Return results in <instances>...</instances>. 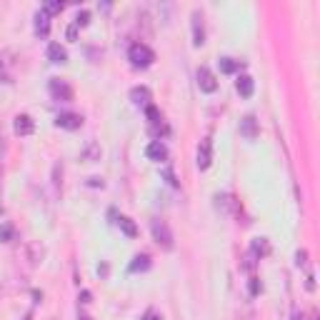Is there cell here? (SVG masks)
<instances>
[{
  "label": "cell",
  "instance_id": "cell-16",
  "mask_svg": "<svg viewBox=\"0 0 320 320\" xmlns=\"http://www.w3.org/2000/svg\"><path fill=\"white\" fill-rule=\"evenodd\" d=\"M150 270V258L148 255H135L130 263V273H146Z\"/></svg>",
  "mask_w": 320,
  "mask_h": 320
},
{
  "label": "cell",
  "instance_id": "cell-6",
  "mask_svg": "<svg viewBox=\"0 0 320 320\" xmlns=\"http://www.w3.org/2000/svg\"><path fill=\"white\" fill-rule=\"evenodd\" d=\"M55 125L63 128V130H78L83 125V115H78V113H60L55 118Z\"/></svg>",
  "mask_w": 320,
  "mask_h": 320
},
{
  "label": "cell",
  "instance_id": "cell-15",
  "mask_svg": "<svg viewBox=\"0 0 320 320\" xmlns=\"http://www.w3.org/2000/svg\"><path fill=\"white\" fill-rule=\"evenodd\" d=\"M118 225H120V230L128 235V238H138V225H135L128 215H120V218H118Z\"/></svg>",
  "mask_w": 320,
  "mask_h": 320
},
{
  "label": "cell",
  "instance_id": "cell-2",
  "mask_svg": "<svg viewBox=\"0 0 320 320\" xmlns=\"http://www.w3.org/2000/svg\"><path fill=\"white\" fill-rule=\"evenodd\" d=\"M153 238H155V243L158 245H163L165 250H170L173 248V233H170V228H168V223L165 220H153Z\"/></svg>",
  "mask_w": 320,
  "mask_h": 320
},
{
  "label": "cell",
  "instance_id": "cell-22",
  "mask_svg": "<svg viewBox=\"0 0 320 320\" xmlns=\"http://www.w3.org/2000/svg\"><path fill=\"white\" fill-rule=\"evenodd\" d=\"M88 23H90V13H88V10H80V13L75 15V25L83 28V25H88Z\"/></svg>",
  "mask_w": 320,
  "mask_h": 320
},
{
  "label": "cell",
  "instance_id": "cell-8",
  "mask_svg": "<svg viewBox=\"0 0 320 320\" xmlns=\"http://www.w3.org/2000/svg\"><path fill=\"white\" fill-rule=\"evenodd\" d=\"M13 130H15V135H33L35 133V123H33V118L30 115H18L15 118V123H13Z\"/></svg>",
  "mask_w": 320,
  "mask_h": 320
},
{
  "label": "cell",
  "instance_id": "cell-26",
  "mask_svg": "<svg viewBox=\"0 0 320 320\" xmlns=\"http://www.w3.org/2000/svg\"><path fill=\"white\" fill-rule=\"evenodd\" d=\"M143 320H163V315H160V313H155V310H148L146 315H143Z\"/></svg>",
  "mask_w": 320,
  "mask_h": 320
},
{
  "label": "cell",
  "instance_id": "cell-24",
  "mask_svg": "<svg viewBox=\"0 0 320 320\" xmlns=\"http://www.w3.org/2000/svg\"><path fill=\"white\" fill-rule=\"evenodd\" d=\"M163 178H165V180H168L173 188H178V178H175V173L170 170V168H163Z\"/></svg>",
  "mask_w": 320,
  "mask_h": 320
},
{
  "label": "cell",
  "instance_id": "cell-23",
  "mask_svg": "<svg viewBox=\"0 0 320 320\" xmlns=\"http://www.w3.org/2000/svg\"><path fill=\"white\" fill-rule=\"evenodd\" d=\"M248 290H250V295H258V293L263 290L260 280H258V278H250V283H248Z\"/></svg>",
  "mask_w": 320,
  "mask_h": 320
},
{
  "label": "cell",
  "instance_id": "cell-1",
  "mask_svg": "<svg viewBox=\"0 0 320 320\" xmlns=\"http://www.w3.org/2000/svg\"><path fill=\"white\" fill-rule=\"evenodd\" d=\"M128 60H130L133 68H148V65H153L155 53L148 48L146 43H135V45L128 50Z\"/></svg>",
  "mask_w": 320,
  "mask_h": 320
},
{
  "label": "cell",
  "instance_id": "cell-21",
  "mask_svg": "<svg viewBox=\"0 0 320 320\" xmlns=\"http://www.w3.org/2000/svg\"><path fill=\"white\" fill-rule=\"evenodd\" d=\"M43 10H45L48 15H55V13H60V10H63V3H58V0H50V3H45V5H43Z\"/></svg>",
  "mask_w": 320,
  "mask_h": 320
},
{
  "label": "cell",
  "instance_id": "cell-25",
  "mask_svg": "<svg viewBox=\"0 0 320 320\" xmlns=\"http://www.w3.org/2000/svg\"><path fill=\"white\" fill-rule=\"evenodd\" d=\"M305 258H308V253H305V250H298V253H295V263H298V268H300V265H305Z\"/></svg>",
  "mask_w": 320,
  "mask_h": 320
},
{
  "label": "cell",
  "instance_id": "cell-19",
  "mask_svg": "<svg viewBox=\"0 0 320 320\" xmlns=\"http://www.w3.org/2000/svg\"><path fill=\"white\" fill-rule=\"evenodd\" d=\"M146 118H148V123H150V128L163 123V115H160V110H158L155 105H148V108H146Z\"/></svg>",
  "mask_w": 320,
  "mask_h": 320
},
{
  "label": "cell",
  "instance_id": "cell-18",
  "mask_svg": "<svg viewBox=\"0 0 320 320\" xmlns=\"http://www.w3.org/2000/svg\"><path fill=\"white\" fill-rule=\"evenodd\" d=\"M268 250H270V248H268V240H265V238H255V240H253V245H250V253H253L255 258L265 255Z\"/></svg>",
  "mask_w": 320,
  "mask_h": 320
},
{
  "label": "cell",
  "instance_id": "cell-9",
  "mask_svg": "<svg viewBox=\"0 0 320 320\" xmlns=\"http://www.w3.org/2000/svg\"><path fill=\"white\" fill-rule=\"evenodd\" d=\"M150 98H153V93H150L146 85H135L133 90H130V100H133V105H143V108H148V105H150Z\"/></svg>",
  "mask_w": 320,
  "mask_h": 320
},
{
  "label": "cell",
  "instance_id": "cell-28",
  "mask_svg": "<svg viewBox=\"0 0 320 320\" xmlns=\"http://www.w3.org/2000/svg\"><path fill=\"white\" fill-rule=\"evenodd\" d=\"M88 185H93V188H103V178H90Z\"/></svg>",
  "mask_w": 320,
  "mask_h": 320
},
{
  "label": "cell",
  "instance_id": "cell-20",
  "mask_svg": "<svg viewBox=\"0 0 320 320\" xmlns=\"http://www.w3.org/2000/svg\"><path fill=\"white\" fill-rule=\"evenodd\" d=\"M13 235H15V230H13V225H10V223L0 225V240H3V243H10V240H13Z\"/></svg>",
  "mask_w": 320,
  "mask_h": 320
},
{
  "label": "cell",
  "instance_id": "cell-10",
  "mask_svg": "<svg viewBox=\"0 0 320 320\" xmlns=\"http://www.w3.org/2000/svg\"><path fill=\"white\" fill-rule=\"evenodd\" d=\"M205 43V30H203V15L195 10L193 13V45H203Z\"/></svg>",
  "mask_w": 320,
  "mask_h": 320
},
{
  "label": "cell",
  "instance_id": "cell-3",
  "mask_svg": "<svg viewBox=\"0 0 320 320\" xmlns=\"http://www.w3.org/2000/svg\"><path fill=\"white\" fill-rule=\"evenodd\" d=\"M48 90H50V95H53L55 100H63V103L73 100V88L68 85L65 80H60V78H53L50 85H48Z\"/></svg>",
  "mask_w": 320,
  "mask_h": 320
},
{
  "label": "cell",
  "instance_id": "cell-30",
  "mask_svg": "<svg viewBox=\"0 0 320 320\" xmlns=\"http://www.w3.org/2000/svg\"><path fill=\"white\" fill-rule=\"evenodd\" d=\"M295 320H300V318H295Z\"/></svg>",
  "mask_w": 320,
  "mask_h": 320
},
{
  "label": "cell",
  "instance_id": "cell-5",
  "mask_svg": "<svg viewBox=\"0 0 320 320\" xmlns=\"http://www.w3.org/2000/svg\"><path fill=\"white\" fill-rule=\"evenodd\" d=\"M198 85H200V90L203 93H215L218 90V78L208 70V68H198Z\"/></svg>",
  "mask_w": 320,
  "mask_h": 320
},
{
  "label": "cell",
  "instance_id": "cell-17",
  "mask_svg": "<svg viewBox=\"0 0 320 320\" xmlns=\"http://www.w3.org/2000/svg\"><path fill=\"white\" fill-rule=\"evenodd\" d=\"M218 63H220V73H225V75H233L240 70V63L233 58H220Z\"/></svg>",
  "mask_w": 320,
  "mask_h": 320
},
{
  "label": "cell",
  "instance_id": "cell-4",
  "mask_svg": "<svg viewBox=\"0 0 320 320\" xmlns=\"http://www.w3.org/2000/svg\"><path fill=\"white\" fill-rule=\"evenodd\" d=\"M198 168L200 170H208L210 168V163H213V143H210V138H205L200 140V146H198Z\"/></svg>",
  "mask_w": 320,
  "mask_h": 320
},
{
  "label": "cell",
  "instance_id": "cell-31",
  "mask_svg": "<svg viewBox=\"0 0 320 320\" xmlns=\"http://www.w3.org/2000/svg\"><path fill=\"white\" fill-rule=\"evenodd\" d=\"M83 320H85V318H83Z\"/></svg>",
  "mask_w": 320,
  "mask_h": 320
},
{
  "label": "cell",
  "instance_id": "cell-14",
  "mask_svg": "<svg viewBox=\"0 0 320 320\" xmlns=\"http://www.w3.org/2000/svg\"><path fill=\"white\" fill-rule=\"evenodd\" d=\"M48 60H50V63H65V60H68L65 48H60L58 43H50V45H48Z\"/></svg>",
  "mask_w": 320,
  "mask_h": 320
},
{
  "label": "cell",
  "instance_id": "cell-13",
  "mask_svg": "<svg viewBox=\"0 0 320 320\" xmlns=\"http://www.w3.org/2000/svg\"><path fill=\"white\" fill-rule=\"evenodd\" d=\"M240 133L248 138V140H253L255 135H258V123H255V118L253 115H248L243 123H240Z\"/></svg>",
  "mask_w": 320,
  "mask_h": 320
},
{
  "label": "cell",
  "instance_id": "cell-27",
  "mask_svg": "<svg viewBox=\"0 0 320 320\" xmlns=\"http://www.w3.org/2000/svg\"><path fill=\"white\" fill-rule=\"evenodd\" d=\"M65 35H68V40H75V35H78V25H70Z\"/></svg>",
  "mask_w": 320,
  "mask_h": 320
},
{
  "label": "cell",
  "instance_id": "cell-12",
  "mask_svg": "<svg viewBox=\"0 0 320 320\" xmlns=\"http://www.w3.org/2000/svg\"><path fill=\"white\" fill-rule=\"evenodd\" d=\"M35 33H38L40 38H45V35L50 33V15H48L45 10H38V13H35Z\"/></svg>",
  "mask_w": 320,
  "mask_h": 320
},
{
  "label": "cell",
  "instance_id": "cell-11",
  "mask_svg": "<svg viewBox=\"0 0 320 320\" xmlns=\"http://www.w3.org/2000/svg\"><path fill=\"white\" fill-rule=\"evenodd\" d=\"M235 90L240 93V98H250L253 90H255V80H253L250 75H240V78L235 80Z\"/></svg>",
  "mask_w": 320,
  "mask_h": 320
},
{
  "label": "cell",
  "instance_id": "cell-7",
  "mask_svg": "<svg viewBox=\"0 0 320 320\" xmlns=\"http://www.w3.org/2000/svg\"><path fill=\"white\" fill-rule=\"evenodd\" d=\"M146 155L150 160H155V163H160V160H165L168 158V148L163 140H150L146 148Z\"/></svg>",
  "mask_w": 320,
  "mask_h": 320
},
{
  "label": "cell",
  "instance_id": "cell-29",
  "mask_svg": "<svg viewBox=\"0 0 320 320\" xmlns=\"http://www.w3.org/2000/svg\"><path fill=\"white\" fill-rule=\"evenodd\" d=\"M80 303H90V293H88V290L80 293Z\"/></svg>",
  "mask_w": 320,
  "mask_h": 320
}]
</instances>
